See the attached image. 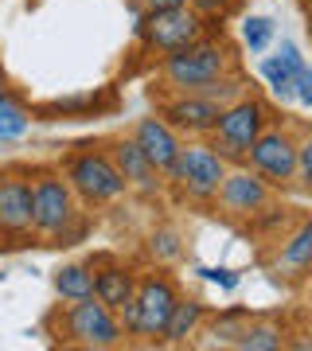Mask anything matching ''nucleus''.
<instances>
[{"label": "nucleus", "mask_w": 312, "mask_h": 351, "mask_svg": "<svg viewBox=\"0 0 312 351\" xmlns=\"http://www.w3.org/2000/svg\"><path fill=\"white\" fill-rule=\"evenodd\" d=\"M293 101H300L304 110H312V66H304L297 78V86H293Z\"/></svg>", "instance_id": "obj_28"}, {"label": "nucleus", "mask_w": 312, "mask_h": 351, "mask_svg": "<svg viewBox=\"0 0 312 351\" xmlns=\"http://www.w3.org/2000/svg\"><path fill=\"white\" fill-rule=\"evenodd\" d=\"M187 4H191V8H195V12L203 16V20H215V16L223 20V16L235 12V4H238V0H187Z\"/></svg>", "instance_id": "obj_27"}, {"label": "nucleus", "mask_w": 312, "mask_h": 351, "mask_svg": "<svg viewBox=\"0 0 312 351\" xmlns=\"http://www.w3.org/2000/svg\"><path fill=\"white\" fill-rule=\"evenodd\" d=\"M304 66L309 63H304V55H300L297 43L281 39V47L262 59V78H265V86H269V94L277 101H293V86H297V78Z\"/></svg>", "instance_id": "obj_15"}, {"label": "nucleus", "mask_w": 312, "mask_h": 351, "mask_svg": "<svg viewBox=\"0 0 312 351\" xmlns=\"http://www.w3.org/2000/svg\"><path fill=\"white\" fill-rule=\"evenodd\" d=\"M113 164L121 168V176L129 180V191H145V195H156L164 188V176L149 164V156L141 152V145L133 137H117L110 145Z\"/></svg>", "instance_id": "obj_14"}, {"label": "nucleus", "mask_w": 312, "mask_h": 351, "mask_svg": "<svg viewBox=\"0 0 312 351\" xmlns=\"http://www.w3.org/2000/svg\"><path fill=\"white\" fill-rule=\"evenodd\" d=\"M269 199H274V188H269L254 168H246V164H230L223 188L215 195V203H219L230 219H258V215L269 207Z\"/></svg>", "instance_id": "obj_10"}, {"label": "nucleus", "mask_w": 312, "mask_h": 351, "mask_svg": "<svg viewBox=\"0 0 312 351\" xmlns=\"http://www.w3.org/2000/svg\"><path fill=\"white\" fill-rule=\"evenodd\" d=\"M238 4H246V0H238Z\"/></svg>", "instance_id": "obj_30"}, {"label": "nucleus", "mask_w": 312, "mask_h": 351, "mask_svg": "<svg viewBox=\"0 0 312 351\" xmlns=\"http://www.w3.org/2000/svg\"><path fill=\"white\" fill-rule=\"evenodd\" d=\"M62 176L71 180L75 195L86 207H106V203L121 199L129 191V180L121 176V168L113 164L110 149H94V145H82V149L67 152L62 156Z\"/></svg>", "instance_id": "obj_3"}, {"label": "nucleus", "mask_w": 312, "mask_h": 351, "mask_svg": "<svg viewBox=\"0 0 312 351\" xmlns=\"http://www.w3.org/2000/svg\"><path fill=\"white\" fill-rule=\"evenodd\" d=\"M219 101H211L207 94H172L160 101V117L180 133L184 141H207L215 121H219Z\"/></svg>", "instance_id": "obj_12"}, {"label": "nucleus", "mask_w": 312, "mask_h": 351, "mask_svg": "<svg viewBox=\"0 0 312 351\" xmlns=\"http://www.w3.org/2000/svg\"><path fill=\"white\" fill-rule=\"evenodd\" d=\"M145 12H164V8H184L187 0H141Z\"/></svg>", "instance_id": "obj_29"}, {"label": "nucleus", "mask_w": 312, "mask_h": 351, "mask_svg": "<svg viewBox=\"0 0 312 351\" xmlns=\"http://www.w3.org/2000/svg\"><path fill=\"white\" fill-rule=\"evenodd\" d=\"M176 301H180V289H176V281L168 274H160V269L141 274V281H137V304H141L137 336L160 339L164 328H168V316H172Z\"/></svg>", "instance_id": "obj_11"}, {"label": "nucleus", "mask_w": 312, "mask_h": 351, "mask_svg": "<svg viewBox=\"0 0 312 351\" xmlns=\"http://www.w3.org/2000/svg\"><path fill=\"white\" fill-rule=\"evenodd\" d=\"M203 324H207V304L200 297H180L160 339H168V343H187L191 336H200Z\"/></svg>", "instance_id": "obj_18"}, {"label": "nucleus", "mask_w": 312, "mask_h": 351, "mask_svg": "<svg viewBox=\"0 0 312 351\" xmlns=\"http://www.w3.org/2000/svg\"><path fill=\"white\" fill-rule=\"evenodd\" d=\"M55 336L62 343H75V348L106 351L125 339V328L110 304H101L98 297H86V301H71L55 316Z\"/></svg>", "instance_id": "obj_5"}, {"label": "nucleus", "mask_w": 312, "mask_h": 351, "mask_svg": "<svg viewBox=\"0 0 312 351\" xmlns=\"http://www.w3.org/2000/svg\"><path fill=\"white\" fill-rule=\"evenodd\" d=\"M269 121H274V117H269V106H265L258 94L246 90L242 98H235L230 106L219 110V121H215L207 145H211L226 164H246L250 145L262 137V129L269 125Z\"/></svg>", "instance_id": "obj_4"}, {"label": "nucleus", "mask_w": 312, "mask_h": 351, "mask_svg": "<svg viewBox=\"0 0 312 351\" xmlns=\"http://www.w3.org/2000/svg\"><path fill=\"white\" fill-rule=\"evenodd\" d=\"M133 141L141 145V152L149 156V164H152L160 176L172 168V160L180 156V149H184V137H180V133L168 125V121H164L160 113L141 117L137 125H133Z\"/></svg>", "instance_id": "obj_13"}, {"label": "nucleus", "mask_w": 312, "mask_h": 351, "mask_svg": "<svg viewBox=\"0 0 312 351\" xmlns=\"http://www.w3.org/2000/svg\"><path fill=\"white\" fill-rule=\"evenodd\" d=\"M242 43L250 55H265L274 43V20L269 16H246L242 20Z\"/></svg>", "instance_id": "obj_22"}, {"label": "nucleus", "mask_w": 312, "mask_h": 351, "mask_svg": "<svg viewBox=\"0 0 312 351\" xmlns=\"http://www.w3.org/2000/svg\"><path fill=\"white\" fill-rule=\"evenodd\" d=\"M235 348L238 351H281L285 348V332L274 320H246Z\"/></svg>", "instance_id": "obj_20"}, {"label": "nucleus", "mask_w": 312, "mask_h": 351, "mask_svg": "<svg viewBox=\"0 0 312 351\" xmlns=\"http://www.w3.org/2000/svg\"><path fill=\"white\" fill-rule=\"evenodd\" d=\"M226 172H230V164L207 141H184L180 156L164 172V184H176L191 203H211L219 195V188H223Z\"/></svg>", "instance_id": "obj_6"}, {"label": "nucleus", "mask_w": 312, "mask_h": 351, "mask_svg": "<svg viewBox=\"0 0 312 351\" xmlns=\"http://www.w3.org/2000/svg\"><path fill=\"white\" fill-rule=\"evenodd\" d=\"M242 328H246V313H223V316H215L211 324H207V336H211V343L235 348L238 336H242Z\"/></svg>", "instance_id": "obj_23"}, {"label": "nucleus", "mask_w": 312, "mask_h": 351, "mask_svg": "<svg viewBox=\"0 0 312 351\" xmlns=\"http://www.w3.org/2000/svg\"><path fill=\"white\" fill-rule=\"evenodd\" d=\"M55 293H59L62 304L94 297V269H90V265H78V262L55 269Z\"/></svg>", "instance_id": "obj_19"}, {"label": "nucleus", "mask_w": 312, "mask_h": 351, "mask_svg": "<svg viewBox=\"0 0 312 351\" xmlns=\"http://www.w3.org/2000/svg\"><path fill=\"white\" fill-rule=\"evenodd\" d=\"M27 125H32L27 110L12 98V94H4V90H0V141H16V137H24Z\"/></svg>", "instance_id": "obj_21"}, {"label": "nucleus", "mask_w": 312, "mask_h": 351, "mask_svg": "<svg viewBox=\"0 0 312 351\" xmlns=\"http://www.w3.org/2000/svg\"><path fill=\"white\" fill-rule=\"evenodd\" d=\"M0 234L4 239H32L36 234V199H32V176L27 172H0Z\"/></svg>", "instance_id": "obj_9"}, {"label": "nucleus", "mask_w": 312, "mask_h": 351, "mask_svg": "<svg viewBox=\"0 0 312 351\" xmlns=\"http://www.w3.org/2000/svg\"><path fill=\"white\" fill-rule=\"evenodd\" d=\"M149 254L156 258V262H176L180 254H184V242H180V230H172V226H160V230H152L149 234Z\"/></svg>", "instance_id": "obj_24"}, {"label": "nucleus", "mask_w": 312, "mask_h": 351, "mask_svg": "<svg viewBox=\"0 0 312 351\" xmlns=\"http://www.w3.org/2000/svg\"><path fill=\"white\" fill-rule=\"evenodd\" d=\"M223 75H235V51L223 39H195L180 51L160 55V78L172 94H195L207 82Z\"/></svg>", "instance_id": "obj_2"}, {"label": "nucleus", "mask_w": 312, "mask_h": 351, "mask_svg": "<svg viewBox=\"0 0 312 351\" xmlns=\"http://www.w3.org/2000/svg\"><path fill=\"white\" fill-rule=\"evenodd\" d=\"M90 269H94V297H98L101 304H110L113 313H121L125 304L137 297L141 277L133 274L129 265H117V262L98 258V262H90Z\"/></svg>", "instance_id": "obj_16"}, {"label": "nucleus", "mask_w": 312, "mask_h": 351, "mask_svg": "<svg viewBox=\"0 0 312 351\" xmlns=\"http://www.w3.org/2000/svg\"><path fill=\"white\" fill-rule=\"evenodd\" d=\"M297 184L312 195V133L297 137Z\"/></svg>", "instance_id": "obj_25"}, {"label": "nucleus", "mask_w": 312, "mask_h": 351, "mask_svg": "<svg viewBox=\"0 0 312 351\" xmlns=\"http://www.w3.org/2000/svg\"><path fill=\"white\" fill-rule=\"evenodd\" d=\"M309 269H312V215H304L285 239H281V246H277L274 274L297 281V277H304Z\"/></svg>", "instance_id": "obj_17"}, {"label": "nucleus", "mask_w": 312, "mask_h": 351, "mask_svg": "<svg viewBox=\"0 0 312 351\" xmlns=\"http://www.w3.org/2000/svg\"><path fill=\"white\" fill-rule=\"evenodd\" d=\"M0 239H4V234H0Z\"/></svg>", "instance_id": "obj_31"}, {"label": "nucleus", "mask_w": 312, "mask_h": 351, "mask_svg": "<svg viewBox=\"0 0 312 351\" xmlns=\"http://www.w3.org/2000/svg\"><path fill=\"white\" fill-rule=\"evenodd\" d=\"M309 4H312V0H309Z\"/></svg>", "instance_id": "obj_32"}, {"label": "nucleus", "mask_w": 312, "mask_h": 351, "mask_svg": "<svg viewBox=\"0 0 312 351\" xmlns=\"http://www.w3.org/2000/svg\"><path fill=\"white\" fill-rule=\"evenodd\" d=\"M246 168H254L269 188H293L297 184V137L285 125L269 121L262 129V137L250 145Z\"/></svg>", "instance_id": "obj_8"}, {"label": "nucleus", "mask_w": 312, "mask_h": 351, "mask_svg": "<svg viewBox=\"0 0 312 351\" xmlns=\"http://www.w3.org/2000/svg\"><path fill=\"white\" fill-rule=\"evenodd\" d=\"M195 274H200L203 281H211V285L226 289V293H230V289H238V274H235V269H226V265H200Z\"/></svg>", "instance_id": "obj_26"}, {"label": "nucleus", "mask_w": 312, "mask_h": 351, "mask_svg": "<svg viewBox=\"0 0 312 351\" xmlns=\"http://www.w3.org/2000/svg\"><path fill=\"white\" fill-rule=\"evenodd\" d=\"M133 32L149 51L168 55V51H180L207 36V20L191 4H184V8H164V12H141Z\"/></svg>", "instance_id": "obj_7"}, {"label": "nucleus", "mask_w": 312, "mask_h": 351, "mask_svg": "<svg viewBox=\"0 0 312 351\" xmlns=\"http://www.w3.org/2000/svg\"><path fill=\"white\" fill-rule=\"evenodd\" d=\"M32 199H36V234L55 246H75L86 234V219L78 195L62 168H36L32 172Z\"/></svg>", "instance_id": "obj_1"}]
</instances>
